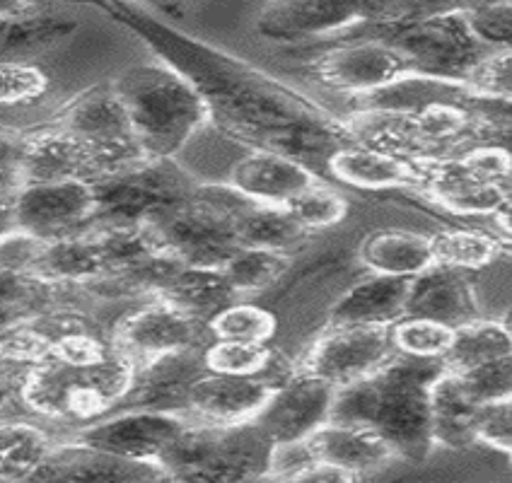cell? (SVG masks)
I'll return each instance as SVG.
<instances>
[{
  "label": "cell",
  "mask_w": 512,
  "mask_h": 483,
  "mask_svg": "<svg viewBox=\"0 0 512 483\" xmlns=\"http://www.w3.org/2000/svg\"><path fill=\"white\" fill-rule=\"evenodd\" d=\"M442 360L394 353L363 380L336 389L329 421L375 430L404 462L421 464L435 450L430 433V382Z\"/></svg>",
  "instance_id": "1"
},
{
  "label": "cell",
  "mask_w": 512,
  "mask_h": 483,
  "mask_svg": "<svg viewBox=\"0 0 512 483\" xmlns=\"http://www.w3.org/2000/svg\"><path fill=\"white\" fill-rule=\"evenodd\" d=\"M112 85L148 160H172L213 116L199 87L167 63H138Z\"/></svg>",
  "instance_id": "2"
},
{
  "label": "cell",
  "mask_w": 512,
  "mask_h": 483,
  "mask_svg": "<svg viewBox=\"0 0 512 483\" xmlns=\"http://www.w3.org/2000/svg\"><path fill=\"white\" fill-rule=\"evenodd\" d=\"M136 372V365L119 351L87 365L51 358L22 370L15 394L34 416L87 426L119 409L136 382Z\"/></svg>",
  "instance_id": "3"
},
{
  "label": "cell",
  "mask_w": 512,
  "mask_h": 483,
  "mask_svg": "<svg viewBox=\"0 0 512 483\" xmlns=\"http://www.w3.org/2000/svg\"><path fill=\"white\" fill-rule=\"evenodd\" d=\"M249 206L252 201L232 186H208L162 206L141 228L157 252L179 264L220 269L240 247L237 220Z\"/></svg>",
  "instance_id": "4"
},
{
  "label": "cell",
  "mask_w": 512,
  "mask_h": 483,
  "mask_svg": "<svg viewBox=\"0 0 512 483\" xmlns=\"http://www.w3.org/2000/svg\"><path fill=\"white\" fill-rule=\"evenodd\" d=\"M273 442L254 421L213 426L191 418L179 438L157 457L167 481H264Z\"/></svg>",
  "instance_id": "5"
},
{
  "label": "cell",
  "mask_w": 512,
  "mask_h": 483,
  "mask_svg": "<svg viewBox=\"0 0 512 483\" xmlns=\"http://www.w3.org/2000/svg\"><path fill=\"white\" fill-rule=\"evenodd\" d=\"M148 162L136 141H90L58 126L25 131V157L22 179L25 182H63L83 179L102 182L131 167Z\"/></svg>",
  "instance_id": "6"
},
{
  "label": "cell",
  "mask_w": 512,
  "mask_h": 483,
  "mask_svg": "<svg viewBox=\"0 0 512 483\" xmlns=\"http://www.w3.org/2000/svg\"><path fill=\"white\" fill-rule=\"evenodd\" d=\"M384 42L406 56L418 78L459 85L464 83L471 66L491 51L471 37L462 8L423 20L397 22Z\"/></svg>",
  "instance_id": "7"
},
{
  "label": "cell",
  "mask_w": 512,
  "mask_h": 483,
  "mask_svg": "<svg viewBox=\"0 0 512 483\" xmlns=\"http://www.w3.org/2000/svg\"><path fill=\"white\" fill-rule=\"evenodd\" d=\"M360 22L392 25V0H269L256 20V32L271 42L298 44Z\"/></svg>",
  "instance_id": "8"
},
{
  "label": "cell",
  "mask_w": 512,
  "mask_h": 483,
  "mask_svg": "<svg viewBox=\"0 0 512 483\" xmlns=\"http://www.w3.org/2000/svg\"><path fill=\"white\" fill-rule=\"evenodd\" d=\"M211 341L206 319L194 317L160 298L124 314L112 331L114 348L136 368L172 353L206 348Z\"/></svg>",
  "instance_id": "9"
},
{
  "label": "cell",
  "mask_w": 512,
  "mask_h": 483,
  "mask_svg": "<svg viewBox=\"0 0 512 483\" xmlns=\"http://www.w3.org/2000/svg\"><path fill=\"white\" fill-rule=\"evenodd\" d=\"M17 230L39 240L78 235L95 223V186L83 179L63 182H25L13 196Z\"/></svg>",
  "instance_id": "10"
},
{
  "label": "cell",
  "mask_w": 512,
  "mask_h": 483,
  "mask_svg": "<svg viewBox=\"0 0 512 483\" xmlns=\"http://www.w3.org/2000/svg\"><path fill=\"white\" fill-rule=\"evenodd\" d=\"M189 423L191 416L186 411L121 409L114 411V416L97 418L87 426H80L68 440L136 462L157 464V457L179 438Z\"/></svg>",
  "instance_id": "11"
},
{
  "label": "cell",
  "mask_w": 512,
  "mask_h": 483,
  "mask_svg": "<svg viewBox=\"0 0 512 483\" xmlns=\"http://www.w3.org/2000/svg\"><path fill=\"white\" fill-rule=\"evenodd\" d=\"M392 356L394 348L389 341V327L327 324V329L307 348L298 368L341 389L382 368Z\"/></svg>",
  "instance_id": "12"
},
{
  "label": "cell",
  "mask_w": 512,
  "mask_h": 483,
  "mask_svg": "<svg viewBox=\"0 0 512 483\" xmlns=\"http://www.w3.org/2000/svg\"><path fill=\"white\" fill-rule=\"evenodd\" d=\"M314 73L329 90L353 97L380 95L382 90L418 78L406 56L384 39L339 46L319 58Z\"/></svg>",
  "instance_id": "13"
},
{
  "label": "cell",
  "mask_w": 512,
  "mask_h": 483,
  "mask_svg": "<svg viewBox=\"0 0 512 483\" xmlns=\"http://www.w3.org/2000/svg\"><path fill=\"white\" fill-rule=\"evenodd\" d=\"M336 387L322 377L295 368L273 387V394L256 413L254 423L273 445L300 442L329 421Z\"/></svg>",
  "instance_id": "14"
},
{
  "label": "cell",
  "mask_w": 512,
  "mask_h": 483,
  "mask_svg": "<svg viewBox=\"0 0 512 483\" xmlns=\"http://www.w3.org/2000/svg\"><path fill=\"white\" fill-rule=\"evenodd\" d=\"M273 384L266 377L223 375L201 372L186 392L184 411L191 418L213 426H237L254 421L256 413L273 394Z\"/></svg>",
  "instance_id": "15"
},
{
  "label": "cell",
  "mask_w": 512,
  "mask_h": 483,
  "mask_svg": "<svg viewBox=\"0 0 512 483\" xmlns=\"http://www.w3.org/2000/svg\"><path fill=\"white\" fill-rule=\"evenodd\" d=\"M29 481H107V483H136V481H167L165 471L153 462H136L112 455L107 450L80 445L73 440H58L54 450L44 457Z\"/></svg>",
  "instance_id": "16"
},
{
  "label": "cell",
  "mask_w": 512,
  "mask_h": 483,
  "mask_svg": "<svg viewBox=\"0 0 512 483\" xmlns=\"http://www.w3.org/2000/svg\"><path fill=\"white\" fill-rule=\"evenodd\" d=\"M314 182L317 177L310 167L269 150L244 155L230 172L232 189L259 206H285Z\"/></svg>",
  "instance_id": "17"
},
{
  "label": "cell",
  "mask_w": 512,
  "mask_h": 483,
  "mask_svg": "<svg viewBox=\"0 0 512 483\" xmlns=\"http://www.w3.org/2000/svg\"><path fill=\"white\" fill-rule=\"evenodd\" d=\"M404 314L435 319L455 329L481 317L474 285L469 283L467 273L438 264L430 266L421 276L411 278Z\"/></svg>",
  "instance_id": "18"
},
{
  "label": "cell",
  "mask_w": 512,
  "mask_h": 483,
  "mask_svg": "<svg viewBox=\"0 0 512 483\" xmlns=\"http://www.w3.org/2000/svg\"><path fill=\"white\" fill-rule=\"evenodd\" d=\"M206 372L203 368V348L162 356L143 365L136 372L131 392L121 401V409H157V411H184L186 392L191 382Z\"/></svg>",
  "instance_id": "19"
},
{
  "label": "cell",
  "mask_w": 512,
  "mask_h": 483,
  "mask_svg": "<svg viewBox=\"0 0 512 483\" xmlns=\"http://www.w3.org/2000/svg\"><path fill=\"white\" fill-rule=\"evenodd\" d=\"M329 172L343 184L365 191L418 189L426 186V170L421 160L384 153V150L353 145L329 157Z\"/></svg>",
  "instance_id": "20"
},
{
  "label": "cell",
  "mask_w": 512,
  "mask_h": 483,
  "mask_svg": "<svg viewBox=\"0 0 512 483\" xmlns=\"http://www.w3.org/2000/svg\"><path fill=\"white\" fill-rule=\"evenodd\" d=\"M305 442L314 459L334 464V467L348 471L356 479L375 474V471L389 467V462L397 459L392 445L380 438L375 430L348 426V423L327 421L324 426L314 430L310 438H305Z\"/></svg>",
  "instance_id": "21"
},
{
  "label": "cell",
  "mask_w": 512,
  "mask_h": 483,
  "mask_svg": "<svg viewBox=\"0 0 512 483\" xmlns=\"http://www.w3.org/2000/svg\"><path fill=\"white\" fill-rule=\"evenodd\" d=\"M411 278L382 276L370 273L365 281L353 285L331 307L327 324H372V327H392L404 317L409 300Z\"/></svg>",
  "instance_id": "22"
},
{
  "label": "cell",
  "mask_w": 512,
  "mask_h": 483,
  "mask_svg": "<svg viewBox=\"0 0 512 483\" xmlns=\"http://www.w3.org/2000/svg\"><path fill=\"white\" fill-rule=\"evenodd\" d=\"M353 133L358 145L384 150V153L411 157V160H423V157H435L430 145L423 138L413 112L406 107H382L372 104L363 112L353 114V119L346 124Z\"/></svg>",
  "instance_id": "23"
},
{
  "label": "cell",
  "mask_w": 512,
  "mask_h": 483,
  "mask_svg": "<svg viewBox=\"0 0 512 483\" xmlns=\"http://www.w3.org/2000/svg\"><path fill=\"white\" fill-rule=\"evenodd\" d=\"M54 126L90 141H136L114 85H95L75 95L56 114Z\"/></svg>",
  "instance_id": "24"
},
{
  "label": "cell",
  "mask_w": 512,
  "mask_h": 483,
  "mask_svg": "<svg viewBox=\"0 0 512 483\" xmlns=\"http://www.w3.org/2000/svg\"><path fill=\"white\" fill-rule=\"evenodd\" d=\"M476 411L479 404L469 397L455 372L442 370L430 382V433L435 447L469 450L476 445Z\"/></svg>",
  "instance_id": "25"
},
{
  "label": "cell",
  "mask_w": 512,
  "mask_h": 483,
  "mask_svg": "<svg viewBox=\"0 0 512 483\" xmlns=\"http://www.w3.org/2000/svg\"><path fill=\"white\" fill-rule=\"evenodd\" d=\"M360 264L382 276L416 278L435 266L430 237L411 230H377L360 244Z\"/></svg>",
  "instance_id": "26"
},
{
  "label": "cell",
  "mask_w": 512,
  "mask_h": 483,
  "mask_svg": "<svg viewBox=\"0 0 512 483\" xmlns=\"http://www.w3.org/2000/svg\"><path fill=\"white\" fill-rule=\"evenodd\" d=\"M155 298L172 302L179 310L194 314L199 319H211L213 314L237 302V293L220 269L211 266H186L182 264L172 273V278L160 288Z\"/></svg>",
  "instance_id": "27"
},
{
  "label": "cell",
  "mask_w": 512,
  "mask_h": 483,
  "mask_svg": "<svg viewBox=\"0 0 512 483\" xmlns=\"http://www.w3.org/2000/svg\"><path fill=\"white\" fill-rule=\"evenodd\" d=\"M307 232L283 206H259L252 203L244 208L237 220V240L240 247H264L276 252L293 254L307 242Z\"/></svg>",
  "instance_id": "28"
},
{
  "label": "cell",
  "mask_w": 512,
  "mask_h": 483,
  "mask_svg": "<svg viewBox=\"0 0 512 483\" xmlns=\"http://www.w3.org/2000/svg\"><path fill=\"white\" fill-rule=\"evenodd\" d=\"M56 442L42 426L0 421V481H29Z\"/></svg>",
  "instance_id": "29"
},
{
  "label": "cell",
  "mask_w": 512,
  "mask_h": 483,
  "mask_svg": "<svg viewBox=\"0 0 512 483\" xmlns=\"http://www.w3.org/2000/svg\"><path fill=\"white\" fill-rule=\"evenodd\" d=\"M503 356H512L510 329L500 322L476 317L455 329V339H452L450 351L442 358V368L464 372Z\"/></svg>",
  "instance_id": "30"
},
{
  "label": "cell",
  "mask_w": 512,
  "mask_h": 483,
  "mask_svg": "<svg viewBox=\"0 0 512 483\" xmlns=\"http://www.w3.org/2000/svg\"><path fill=\"white\" fill-rule=\"evenodd\" d=\"M63 290L68 285H58L32 273H17L0 269V317L8 322H25L61 305Z\"/></svg>",
  "instance_id": "31"
},
{
  "label": "cell",
  "mask_w": 512,
  "mask_h": 483,
  "mask_svg": "<svg viewBox=\"0 0 512 483\" xmlns=\"http://www.w3.org/2000/svg\"><path fill=\"white\" fill-rule=\"evenodd\" d=\"M421 191H426L445 211L457 215H493L500 203L510 199V186L474 182L464 177H442V174H428Z\"/></svg>",
  "instance_id": "32"
},
{
  "label": "cell",
  "mask_w": 512,
  "mask_h": 483,
  "mask_svg": "<svg viewBox=\"0 0 512 483\" xmlns=\"http://www.w3.org/2000/svg\"><path fill=\"white\" fill-rule=\"evenodd\" d=\"M290 254L276 252V249H264V247H237L235 252L228 256L220 271L225 273L232 290L237 293V298H247V295H256L261 290L271 288L273 283L281 281L288 273Z\"/></svg>",
  "instance_id": "33"
},
{
  "label": "cell",
  "mask_w": 512,
  "mask_h": 483,
  "mask_svg": "<svg viewBox=\"0 0 512 483\" xmlns=\"http://www.w3.org/2000/svg\"><path fill=\"white\" fill-rule=\"evenodd\" d=\"M276 353L269 343L252 341H223L213 339L203 348V368L208 372H223V375H242V377H266L278 384L273 372H276Z\"/></svg>",
  "instance_id": "34"
},
{
  "label": "cell",
  "mask_w": 512,
  "mask_h": 483,
  "mask_svg": "<svg viewBox=\"0 0 512 483\" xmlns=\"http://www.w3.org/2000/svg\"><path fill=\"white\" fill-rule=\"evenodd\" d=\"M430 237V249L438 266L457 271H481L500 254L498 237L479 230H442Z\"/></svg>",
  "instance_id": "35"
},
{
  "label": "cell",
  "mask_w": 512,
  "mask_h": 483,
  "mask_svg": "<svg viewBox=\"0 0 512 483\" xmlns=\"http://www.w3.org/2000/svg\"><path fill=\"white\" fill-rule=\"evenodd\" d=\"M452 339H455V327H447L435 319L411 317V314H404L389 327L394 353L411 358L442 360L450 351Z\"/></svg>",
  "instance_id": "36"
},
{
  "label": "cell",
  "mask_w": 512,
  "mask_h": 483,
  "mask_svg": "<svg viewBox=\"0 0 512 483\" xmlns=\"http://www.w3.org/2000/svg\"><path fill=\"white\" fill-rule=\"evenodd\" d=\"M208 329H211L213 339L269 343L276 336L278 319L264 307L237 300L225 310L213 314L208 319Z\"/></svg>",
  "instance_id": "37"
},
{
  "label": "cell",
  "mask_w": 512,
  "mask_h": 483,
  "mask_svg": "<svg viewBox=\"0 0 512 483\" xmlns=\"http://www.w3.org/2000/svg\"><path fill=\"white\" fill-rule=\"evenodd\" d=\"M283 208L293 215L307 232L334 228V225H339L348 215L346 196H341L339 191L322 184L319 179L307 186V189H302L300 194L285 203Z\"/></svg>",
  "instance_id": "38"
},
{
  "label": "cell",
  "mask_w": 512,
  "mask_h": 483,
  "mask_svg": "<svg viewBox=\"0 0 512 483\" xmlns=\"http://www.w3.org/2000/svg\"><path fill=\"white\" fill-rule=\"evenodd\" d=\"M510 46L505 49L486 51L479 61L471 66L462 87L476 100H503L510 102L512 80H510Z\"/></svg>",
  "instance_id": "39"
},
{
  "label": "cell",
  "mask_w": 512,
  "mask_h": 483,
  "mask_svg": "<svg viewBox=\"0 0 512 483\" xmlns=\"http://www.w3.org/2000/svg\"><path fill=\"white\" fill-rule=\"evenodd\" d=\"M512 3L510 0H481L462 8L471 37L488 49H505L512 37Z\"/></svg>",
  "instance_id": "40"
},
{
  "label": "cell",
  "mask_w": 512,
  "mask_h": 483,
  "mask_svg": "<svg viewBox=\"0 0 512 483\" xmlns=\"http://www.w3.org/2000/svg\"><path fill=\"white\" fill-rule=\"evenodd\" d=\"M49 92V75L34 63L0 61V107H27Z\"/></svg>",
  "instance_id": "41"
},
{
  "label": "cell",
  "mask_w": 512,
  "mask_h": 483,
  "mask_svg": "<svg viewBox=\"0 0 512 483\" xmlns=\"http://www.w3.org/2000/svg\"><path fill=\"white\" fill-rule=\"evenodd\" d=\"M455 375L476 404L512 397V356L488 360V363H481L464 372H455Z\"/></svg>",
  "instance_id": "42"
},
{
  "label": "cell",
  "mask_w": 512,
  "mask_h": 483,
  "mask_svg": "<svg viewBox=\"0 0 512 483\" xmlns=\"http://www.w3.org/2000/svg\"><path fill=\"white\" fill-rule=\"evenodd\" d=\"M476 445H488L493 450L512 455V397L484 401L476 411Z\"/></svg>",
  "instance_id": "43"
},
{
  "label": "cell",
  "mask_w": 512,
  "mask_h": 483,
  "mask_svg": "<svg viewBox=\"0 0 512 483\" xmlns=\"http://www.w3.org/2000/svg\"><path fill=\"white\" fill-rule=\"evenodd\" d=\"M44 244L46 240H39V237L22 230H15L10 232V235L0 237V269L32 273Z\"/></svg>",
  "instance_id": "44"
},
{
  "label": "cell",
  "mask_w": 512,
  "mask_h": 483,
  "mask_svg": "<svg viewBox=\"0 0 512 483\" xmlns=\"http://www.w3.org/2000/svg\"><path fill=\"white\" fill-rule=\"evenodd\" d=\"M25 157V133L0 128V170L22 172Z\"/></svg>",
  "instance_id": "45"
},
{
  "label": "cell",
  "mask_w": 512,
  "mask_h": 483,
  "mask_svg": "<svg viewBox=\"0 0 512 483\" xmlns=\"http://www.w3.org/2000/svg\"><path fill=\"white\" fill-rule=\"evenodd\" d=\"M25 184L22 172L17 170H0V199H10L15 196V191Z\"/></svg>",
  "instance_id": "46"
},
{
  "label": "cell",
  "mask_w": 512,
  "mask_h": 483,
  "mask_svg": "<svg viewBox=\"0 0 512 483\" xmlns=\"http://www.w3.org/2000/svg\"><path fill=\"white\" fill-rule=\"evenodd\" d=\"M17 230L15 220V208H13V196L10 199H0V237L10 235Z\"/></svg>",
  "instance_id": "47"
},
{
  "label": "cell",
  "mask_w": 512,
  "mask_h": 483,
  "mask_svg": "<svg viewBox=\"0 0 512 483\" xmlns=\"http://www.w3.org/2000/svg\"><path fill=\"white\" fill-rule=\"evenodd\" d=\"M29 0H0V22L17 20L27 10Z\"/></svg>",
  "instance_id": "48"
},
{
  "label": "cell",
  "mask_w": 512,
  "mask_h": 483,
  "mask_svg": "<svg viewBox=\"0 0 512 483\" xmlns=\"http://www.w3.org/2000/svg\"><path fill=\"white\" fill-rule=\"evenodd\" d=\"M510 206H512V201H510V199H505V201L500 203V206L496 208V211H493V218H496L498 230L503 232L505 240H510V218H512Z\"/></svg>",
  "instance_id": "49"
},
{
  "label": "cell",
  "mask_w": 512,
  "mask_h": 483,
  "mask_svg": "<svg viewBox=\"0 0 512 483\" xmlns=\"http://www.w3.org/2000/svg\"><path fill=\"white\" fill-rule=\"evenodd\" d=\"M143 3H150V5H155V8H162V10H174L177 0H143Z\"/></svg>",
  "instance_id": "50"
}]
</instances>
